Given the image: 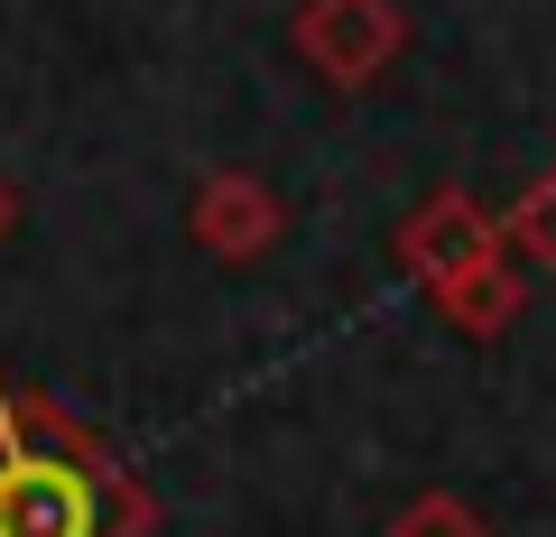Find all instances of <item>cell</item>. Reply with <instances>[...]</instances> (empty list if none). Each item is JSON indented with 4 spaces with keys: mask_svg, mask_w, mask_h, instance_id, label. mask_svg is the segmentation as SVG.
Returning <instances> with one entry per match:
<instances>
[{
    "mask_svg": "<svg viewBox=\"0 0 556 537\" xmlns=\"http://www.w3.org/2000/svg\"><path fill=\"white\" fill-rule=\"evenodd\" d=\"M390 537H492V528H482L473 500H455V491H417L408 510L390 519Z\"/></svg>",
    "mask_w": 556,
    "mask_h": 537,
    "instance_id": "obj_6",
    "label": "cell"
},
{
    "mask_svg": "<svg viewBox=\"0 0 556 537\" xmlns=\"http://www.w3.org/2000/svg\"><path fill=\"white\" fill-rule=\"evenodd\" d=\"M501 232H510L519 251H529L538 269H547V279H556V167H547V177H538L529 195L510 204V222H501Z\"/></svg>",
    "mask_w": 556,
    "mask_h": 537,
    "instance_id": "obj_7",
    "label": "cell"
},
{
    "mask_svg": "<svg viewBox=\"0 0 556 537\" xmlns=\"http://www.w3.org/2000/svg\"><path fill=\"white\" fill-rule=\"evenodd\" d=\"M399 259H408L427 287H455L464 269L501 259V222L482 214L473 195H455V186H445V195H427V204L408 214V232H399Z\"/></svg>",
    "mask_w": 556,
    "mask_h": 537,
    "instance_id": "obj_2",
    "label": "cell"
},
{
    "mask_svg": "<svg viewBox=\"0 0 556 537\" xmlns=\"http://www.w3.org/2000/svg\"><path fill=\"white\" fill-rule=\"evenodd\" d=\"M437 306L464 324V334H482V343H492L501 324L519 316V269H510V259H482V269H464L455 287H437Z\"/></svg>",
    "mask_w": 556,
    "mask_h": 537,
    "instance_id": "obj_5",
    "label": "cell"
},
{
    "mask_svg": "<svg viewBox=\"0 0 556 537\" xmlns=\"http://www.w3.org/2000/svg\"><path fill=\"white\" fill-rule=\"evenodd\" d=\"M298 47L334 84H371L380 65L399 56V10L390 0H306L298 10Z\"/></svg>",
    "mask_w": 556,
    "mask_h": 537,
    "instance_id": "obj_3",
    "label": "cell"
},
{
    "mask_svg": "<svg viewBox=\"0 0 556 537\" xmlns=\"http://www.w3.org/2000/svg\"><path fill=\"white\" fill-rule=\"evenodd\" d=\"M0 537H102L93 473L65 463V455L20 445L10 408H0Z\"/></svg>",
    "mask_w": 556,
    "mask_h": 537,
    "instance_id": "obj_1",
    "label": "cell"
},
{
    "mask_svg": "<svg viewBox=\"0 0 556 537\" xmlns=\"http://www.w3.org/2000/svg\"><path fill=\"white\" fill-rule=\"evenodd\" d=\"M195 232H204V251H223V259L269 251V232H278L269 186H260V177H214V186H204V204H195Z\"/></svg>",
    "mask_w": 556,
    "mask_h": 537,
    "instance_id": "obj_4",
    "label": "cell"
}]
</instances>
